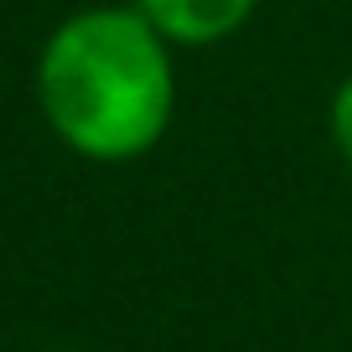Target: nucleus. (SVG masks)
I'll list each match as a JSON object with an SVG mask.
<instances>
[{
  "label": "nucleus",
  "mask_w": 352,
  "mask_h": 352,
  "mask_svg": "<svg viewBox=\"0 0 352 352\" xmlns=\"http://www.w3.org/2000/svg\"><path fill=\"white\" fill-rule=\"evenodd\" d=\"M36 109L83 161L151 155L176 120V47L140 6H83L36 52Z\"/></svg>",
  "instance_id": "nucleus-1"
},
{
  "label": "nucleus",
  "mask_w": 352,
  "mask_h": 352,
  "mask_svg": "<svg viewBox=\"0 0 352 352\" xmlns=\"http://www.w3.org/2000/svg\"><path fill=\"white\" fill-rule=\"evenodd\" d=\"M171 47H223L254 21L259 0H135Z\"/></svg>",
  "instance_id": "nucleus-2"
},
{
  "label": "nucleus",
  "mask_w": 352,
  "mask_h": 352,
  "mask_svg": "<svg viewBox=\"0 0 352 352\" xmlns=\"http://www.w3.org/2000/svg\"><path fill=\"white\" fill-rule=\"evenodd\" d=\"M327 135H331V145H337V155L347 161V171H352V73L331 88V99H327Z\"/></svg>",
  "instance_id": "nucleus-3"
}]
</instances>
